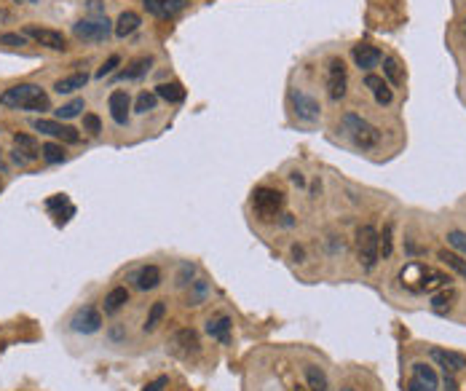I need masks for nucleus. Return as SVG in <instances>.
Wrapping results in <instances>:
<instances>
[{"label":"nucleus","instance_id":"nucleus-1","mask_svg":"<svg viewBox=\"0 0 466 391\" xmlns=\"http://www.w3.org/2000/svg\"><path fill=\"white\" fill-rule=\"evenodd\" d=\"M3 107H14V110H33V113H46L51 110V100L35 83H17L11 89H6L0 94Z\"/></svg>","mask_w":466,"mask_h":391},{"label":"nucleus","instance_id":"nucleus-2","mask_svg":"<svg viewBox=\"0 0 466 391\" xmlns=\"http://www.w3.org/2000/svg\"><path fill=\"white\" fill-rule=\"evenodd\" d=\"M400 282L402 287L410 292H434V289H445L450 287V276L437 271V268H429L424 263H407L400 271Z\"/></svg>","mask_w":466,"mask_h":391},{"label":"nucleus","instance_id":"nucleus-3","mask_svg":"<svg viewBox=\"0 0 466 391\" xmlns=\"http://www.w3.org/2000/svg\"><path fill=\"white\" fill-rule=\"evenodd\" d=\"M341 129H343L346 137L362 150H375L381 145V129L373 126L362 116H357V113H346L341 118Z\"/></svg>","mask_w":466,"mask_h":391},{"label":"nucleus","instance_id":"nucleus-4","mask_svg":"<svg viewBox=\"0 0 466 391\" xmlns=\"http://www.w3.org/2000/svg\"><path fill=\"white\" fill-rule=\"evenodd\" d=\"M378 257H381V252H378V230L373 226H359L357 228V260H359V266L365 271H373L378 266Z\"/></svg>","mask_w":466,"mask_h":391},{"label":"nucleus","instance_id":"nucleus-5","mask_svg":"<svg viewBox=\"0 0 466 391\" xmlns=\"http://www.w3.org/2000/svg\"><path fill=\"white\" fill-rule=\"evenodd\" d=\"M110 33H113V21L107 19V17H86V19L73 24V35H75L78 41H86V43L107 41Z\"/></svg>","mask_w":466,"mask_h":391},{"label":"nucleus","instance_id":"nucleus-6","mask_svg":"<svg viewBox=\"0 0 466 391\" xmlns=\"http://www.w3.org/2000/svg\"><path fill=\"white\" fill-rule=\"evenodd\" d=\"M284 206V193L276 188H258L252 193V209L260 220H274Z\"/></svg>","mask_w":466,"mask_h":391},{"label":"nucleus","instance_id":"nucleus-7","mask_svg":"<svg viewBox=\"0 0 466 391\" xmlns=\"http://www.w3.org/2000/svg\"><path fill=\"white\" fill-rule=\"evenodd\" d=\"M348 91V73L341 57H332L327 62V94L332 102H341Z\"/></svg>","mask_w":466,"mask_h":391},{"label":"nucleus","instance_id":"nucleus-8","mask_svg":"<svg viewBox=\"0 0 466 391\" xmlns=\"http://www.w3.org/2000/svg\"><path fill=\"white\" fill-rule=\"evenodd\" d=\"M199 349H201V340H199V332L193 327L177 329V332L169 338V351H172L174 356H180V359H188V356L199 354Z\"/></svg>","mask_w":466,"mask_h":391},{"label":"nucleus","instance_id":"nucleus-9","mask_svg":"<svg viewBox=\"0 0 466 391\" xmlns=\"http://www.w3.org/2000/svg\"><path fill=\"white\" fill-rule=\"evenodd\" d=\"M33 129L35 131H41V134H48V137H57L62 143H81V134H78V129H73V126L62 124V121H48V118H35L33 121Z\"/></svg>","mask_w":466,"mask_h":391},{"label":"nucleus","instance_id":"nucleus-10","mask_svg":"<svg viewBox=\"0 0 466 391\" xmlns=\"http://www.w3.org/2000/svg\"><path fill=\"white\" fill-rule=\"evenodd\" d=\"M24 35L27 38H33L35 43H41L46 48H51V51H64L67 48V38L57 33V30H48V27H35V24H27L24 27Z\"/></svg>","mask_w":466,"mask_h":391},{"label":"nucleus","instance_id":"nucleus-11","mask_svg":"<svg viewBox=\"0 0 466 391\" xmlns=\"http://www.w3.org/2000/svg\"><path fill=\"white\" fill-rule=\"evenodd\" d=\"M102 327V313L94 306H86V309L75 311V316L70 319V329L73 332H81V335H91V332H100Z\"/></svg>","mask_w":466,"mask_h":391},{"label":"nucleus","instance_id":"nucleus-12","mask_svg":"<svg viewBox=\"0 0 466 391\" xmlns=\"http://www.w3.org/2000/svg\"><path fill=\"white\" fill-rule=\"evenodd\" d=\"M289 100H292L295 116H298L301 121H308V124L319 121V113H322V107H319V102H316L311 94H305V91H292V94H289Z\"/></svg>","mask_w":466,"mask_h":391},{"label":"nucleus","instance_id":"nucleus-13","mask_svg":"<svg viewBox=\"0 0 466 391\" xmlns=\"http://www.w3.org/2000/svg\"><path fill=\"white\" fill-rule=\"evenodd\" d=\"M429 356L442 367L445 372H461L466 367V356L464 354H458V351H447V349H431L429 351Z\"/></svg>","mask_w":466,"mask_h":391},{"label":"nucleus","instance_id":"nucleus-14","mask_svg":"<svg viewBox=\"0 0 466 391\" xmlns=\"http://www.w3.org/2000/svg\"><path fill=\"white\" fill-rule=\"evenodd\" d=\"M14 145H17L14 161L19 166L30 164V161H35V158L41 156V147H38V143H35L30 134H17V137H14Z\"/></svg>","mask_w":466,"mask_h":391},{"label":"nucleus","instance_id":"nucleus-15","mask_svg":"<svg viewBox=\"0 0 466 391\" xmlns=\"http://www.w3.org/2000/svg\"><path fill=\"white\" fill-rule=\"evenodd\" d=\"M107 104H110V116H113V121H116V124L123 126L126 121H129V104H132L129 91H123V89L113 91V94H110V100H107Z\"/></svg>","mask_w":466,"mask_h":391},{"label":"nucleus","instance_id":"nucleus-16","mask_svg":"<svg viewBox=\"0 0 466 391\" xmlns=\"http://www.w3.org/2000/svg\"><path fill=\"white\" fill-rule=\"evenodd\" d=\"M381 51L375 48V46H370V43H359V46H354V62L359 70H373V67H378L381 64Z\"/></svg>","mask_w":466,"mask_h":391},{"label":"nucleus","instance_id":"nucleus-17","mask_svg":"<svg viewBox=\"0 0 466 391\" xmlns=\"http://www.w3.org/2000/svg\"><path fill=\"white\" fill-rule=\"evenodd\" d=\"M150 67H153V57H137V60H132V62L126 64L116 78H118V81H137Z\"/></svg>","mask_w":466,"mask_h":391},{"label":"nucleus","instance_id":"nucleus-18","mask_svg":"<svg viewBox=\"0 0 466 391\" xmlns=\"http://www.w3.org/2000/svg\"><path fill=\"white\" fill-rule=\"evenodd\" d=\"M145 8L156 17H174L180 8H183L188 0H142Z\"/></svg>","mask_w":466,"mask_h":391},{"label":"nucleus","instance_id":"nucleus-19","mask_svg":"<svg viewBox=\"0 0 466 391\" xmlns=\"http://www.w3.org/2000/svg\"><path fill=\"white\" fill-rule=\"evenodd\" d=\"M134 284H137V289H142V292L159 287V284H161V271H159V266H142L140 271H137V276H134Z\"/></svg>","mask_w":466,"mask_h":391},{"label":"nucleus","instance_id":"nucleus-20","mask_svg":"<svg viewBox=\"0 0 466 391\" xmlns=\"http://www.w3.org/2000/svg\"><path fill=\"white\" fill-rule=\"evenodd\" d=\"M140 14H134V11H123L121 17H118V21H116V27H113V33L118 35V38H129L132 33H137L140 30Z\"/></svg>","mask_w":466,"mask_h":391},{"label":"nucleus","instance_id":"nucleus-21","mask_svg":"<svg viewBox=\"0 0 466 391\" xmlns=\"http://www.w3.org/2000/svg\"><path fill=\"white\" fill-rule=\"evenodd\" d=\"M231 319L228 316H217V319H209L206 322V332L215 338V340H220L223 346H228L231 343Z\"/></svg>","mask_w":466,"mask_h":391},{"label":"nucleus","instance_id":"nucleus-22","mask_svg":"<svg viewBox=\"0 0 466 391\" xmlns=\"http://www.w3.org/2000/svg\"><path fill=\"white\" fill-rule=\"evenodd\" d=\"M413 381H418V383L426 386L429 391H437V386H440L437 372H434V367H429L426 362H415V365H413Z\"/></svg>","mask_w":466,"mask_h":391},{"label":"nucleus","instance_id":"nucleus-23","mask_svg":"<svg viewBox=\"0 0 466 391\" xmlns=\"http://www.w3.org/2000/svg\"><path fill=\"white\" fill-rule=\"evenodd\" d=\"M305 389L308 391H332L322 367H316V365H308V367H305Z\"/></svg>","mask_w":466,"mask_h":391},{"label":"nucleus","instance_id":"nucleus-24","mask_svg":"<svg viewBox=\"0 0 466 391\" xmlns=\"http://www.w3.org/2000/svg\"><path fill=\"white\" fill-rule=\"evenodd\" d=\"M89 83V75L86 73H73V75H64L60 81L54 83V91L57 94H73V91H78Z\"/></svg>","mask_w":466,"mask_h":391},{"label":"nucleus","instance_id":"nucleus-25","mask_svg":"<svg viewBox=\"0 0 466 391\" xmlns=\"http://www.w3.org/2000/svg\"><path fill=\"white\" fill-rule=\"evenodd\" d=\"M129 303V289L126 287H113L105 295V313H118Z\"/></svg>","mask_w":466,"mask_h":391},{"label":"nucleus","instance_id":"nucleus-26","mask_svg":"<svg viewBox=\"0 0 466 391\" xmlns=\"http://www.w3.org/2000/svg\"><path fill=\"white\" fill-rule=\"evenodd\" d=\"M456 300H458V292H456L453 287H445L442 292H437V295L431 298V311L447 313V311L456 306Z\"/></svg>","mask_w":466,"mask_h":391},{"label":"nucleus","instance_id":"nucleus-27","mask_svg":"<svg viewBox=\"0 0 466 391\" xmlns=\"http://www.w3.org/2000/svg\"><path fill=\"white\" fill-rule=\"evenodd\" d=\"M163 316H166V303H163V300H156V303L150 306V311H147V319H145L142 329H145V332H156L159 325L163 322Z\"/></svg>","mask_w":466,"mask_h":391},{"label":"nucleus","instance_id":"nucleus-28","mask_svg":"<svg viewBox=\"0 0 466 391\" xmlns=\"http://www.w3.org/2000/svg\"><path fill=\"white\" fill-rule=\"evenodd\" d=\"M156 94L166 102H183L185 100V89L180 83H161V86H156Z\"/></svg>","mask_w":466,"mask_h":391},{"label":"nucleus","instance_id":"nucleus-29","mask_svg":"<svg viewBox=\"0 0 466 391\" xmlns=\"http://www.w3.org/2000/svg\"><path fill=\"white\" fill-rule=\"evenodd\" d=\"M384 75L388 78L391 86H402L405 83V73H402V67H400V62L394 57H384Z\"/></svg>","mask_w":466,"mask_h":391},{"label":"nucleus","instance_id":"nucleus-30","mask_svg":"<svg viewBox=\"0 0 466 391\" xmlns=\"http://www.w3.org/2000/svg\"><path fill=\"white\" fill-rule=\"evenodd\" d=\"M41 158L46 164H62V161H64V147L57 143L41 145Z\"/></svg>","mask_w":466,"mask_h":391},{"label":"nucleus","instance_id":"nucleus-31","mask_svg":"<svg viewBox=\"0 0 466 391\" xmlns=\"http://www.w3.org/2000/svg\"><path fill=\"white\" fill-rule=\"evenodd\" d=\"M440 260H442L447 268H453L456 273L466 276V260L461 257V255H458V252H447V249H440Z\"/></svg>","mask_w":466,"mask_h":391},{"label":"nucleus","instance_id":"nucleus-32","mask_svg":"<svg viewBox=\"0 0 466 391\" xmlns=\"http://www.w3.org/2000/svg\"><path fill=\"white\" fill-rule=\"evenodd\" d=\"M206 298H209V284H206V279L193 282V284H190V298H188V306H201Z\"/></svg>","mask_w":466,"mask_h":391},{"label":"nucleus","instance_id":"nucleus-33","mask_svg":"<svg viewBox=\"0 0 466 391\" xmlns=\"http://www.w3.org/2000/svg\"><path fill=\"white\" fill-rule=\"evenodd\" d=\"M391 223H386L384 230L378 233V252H381V257H391V252H394V236H391Z\"/></svg>","mask_w":466,"mask_h":391},{"label":"nucleus","instance_id":"nucleus-34","mask_svg":"<svg viewBox=\"0 0 466 391\" xmlns=\"http://www.w3.org/2000/svg\"><path fill=\"white\" fill-rule=\"evenodd\" d=\"M156 104H159V94L156 91H142L140 97H137V102H134V110L137 113H150V110H156Z\"/></svg>","mask_w":466,"mask_h":391},{"label":"nucleus","instance_id":"nucleus-35","mask_svg":"<svg viewBox=\"0 0 466 391\" xmlns=\"http://www.w3.org/2000/svg\"><path fill=\"white\" fill-rule=\"evenodd\" d=\"M81 110H83V100L78 97V100H73V102L62 104L60 110H57V118H60V121H70V118H75Z\"/></svg>","mask_w":466,"mask_h":391},{"label":"nucleus","instance_id":"nucleus-36","mask_svg":"<svg viewBox=\"0 0 466 391\" xmlns=\"http://www.w3.org/2000/svg\"><path fill=\"white\" fill-rule=\"evenodd\" d=\"M83 131H86V134H91V137H97V134L102 131L100 116H94V113H86V116H83Z\"/></svg>","mask_w":466,"mask_h":391},{"label":"nucleus","instance_id":"nucleus-37","mask_svg":"<svg viewBox=\"0 0 466 391\" xmlns=\"http://www.w3.org/2000/svg\"><path fill=\"white\" fill-rule=\"evenodd\" d=\"M193 273H196V266L193 263H183L180 266V273H177V287H188V284H193L190 279H193Z\"/></svg>","mask_w":466,"mask_h":391},{"label":"nucleus","instance_id":"nucleus-38","mask_svg":"<svg viewBox=\"0 0 466 391\" xmlns=\"http://www.w3.org/2000/svg\"><path fill=\"white\" fill-rule=\"evenodd\" d=\"M27 43V35L24 33H6V35H0V46H11V48H19Z\"/></svg>","mask_w":466,"mask_h":391},{"label":"nucleus","instance_id":"nucleus-39","mask_svg":"<svg viewBox=\"0 0 466 391\" xmlns=\"http://www.w3.org/2000/svg\"><path fill=\"white\" fill-rule=\"evenodd\" d=\"M447 244L466 255V233L464 230H450V233H447Z\"/></svg>","mask_w":466,"mask_h":391},{"label":"nucleus","instance_id":"nucleus-40","mask_svg":"<svg viewBox=\"0 0 466 391\" xmlns=\"http://www.w3.org/2000/svg\"><path fill=\"white\" fill-rule=\"evenodd\" d=\"M118 64H121V57H118V54H113V57H110V60H107V62H105L100 70H97V78H105V75L116 73V67H118Z\"/></svg>","mask_w":466,"mask_h":391},{"label":"nucleus","instance_id":"nucleus-41","mask_svg":"<svg viewBox=\"0 0 466 391\" xmlns=\"http://www.w3.org/2000/svg\"><path fill=\"white\" fill-rule=\"evenodd\" d=\"M86 6H89V11H91L94 17H105V6H102V0H86Z\"/></svg>","mask_w":466,"mask_h":391},{"label":"nucleus","instance_id":"nucleus-42","mask_svg":"<svg viewBox=\"0 0 466 391\" xmlns=\"http://www.w3.org/2000/svg\"><path fill=\"white\" fill-rule=\"evenodd\" d=\"M163 386H166V378H159L156 383H150V386H147V391H163Z\"/></svg>","mask_w":466,"mask_h":391},{"label":"nucleus","instance_id":"nucleus-43","mask_svg":"<svg viewBox=\"0 0 466 391\" xmlns=\"http://www.w3.org/2000/svg\"><path fill=\"white\" fill-rule=\"evenodd\" d=\"M445 386H447V391L456 389V378H453V372H445Z\"/></svg>","mask_w":466,"mask_h":391},{"label":"nucleus","instance_id":"nucleus-44","mask_svg":"<svg viewBox=\"0 0 466 391\" xmlns=\"http://www.w3.org/2000/svg\"><path fill=\"white\" fill-rule=\"evenodd\" d=\"M405 391H429V389H426V386H421L418 381H410V383H407V389H405Z\"/></svg>","mask_w":466,"mask_h":391},{"label":"nucleus","instance_id":"nucleus-45","mask_svg":"<svg viewBox=\"0 0 466 391\" xmlns=\"http://www.w3.org/2000/svg\"><path fill=\"white\" fill-rule=\"evenodd\" d=\"M289 180H292L295 185H303V183H305V180H303V174H301V172H292V174H289Z\"/></svg>","mask_w":466,"mask_h":391},{"label":"nucleus","instance_id":"nucleus-46","mask_svg":"<svg viewBox=\"0 0 466 391\" xmlns=\"http://www.w3.org/2000/svg\"><path fill=\"white\" fill-rule=\"evenodd\" d=\"M292 391H308V389H305V386H295Z\"/></svg>","mask_w":466,"mask_h":391},{"label":"nucleus","instance_id":"nucleus-47","mask_svg":"<svg viewBox=\"0 0 466 391\" xmlns=\"http://www.w3.org/2000/svg\"><path fill=\"white\" fill-rule=\"evenodd\" d=\"M14 3H35V0H14Z\"/></svg>","mask_w":466,"mask_h":391},{"label":"nucleus","instance_id":"nucleus-48","mask_svg":"<svg viewBox=\"0 0 466 391\" xmlns=\"http://www.w3.org/2000/svg\"><path fill=\"white\" fill-rule=\"evenodd\" d=\"M0 169H3V150H0Z\"/></svg>","mask_w":466,"mask_h":391},{"label":"nucleus","instance_id":"nucleus-49","mask_svg":"<svg viewBox=\"0 0 466 391\" xmlns=\"http://www.w3.org/2000/svg\"><path fill=\"white\" fill-rule=\"evenodd\" d=\"M464 35H466V19H464Z\"/></svg>","mask_w":466,"mask_h":391},{"label":"nucleus","instance_id":"nucleus-50","mask_svg":"<svg viewBox=\"0 0 466 391\" xmlns=\"http://www.w3.org/2000/svg\"><path fill=\"white\" fill-rule=\"evenodd\" d=\"M343 391H357V389H343Z\"/></svg>","mask_w":466,"mask_h":391},{"label":"nucleus","instance_id":"nucleus-51","mask_svg":"<svg viewBox=\"0 0 466 391\" xmlns=\"http://www.w3.org/2000/svg\"><path fill=\"white\" fill-rule=\"evenodd\" d=\"M0 190H3V183H0Z\"/></svg>","mask_w":466,"mask_h":391}]
</instances>
